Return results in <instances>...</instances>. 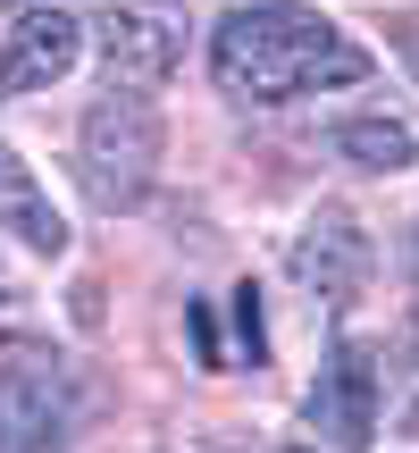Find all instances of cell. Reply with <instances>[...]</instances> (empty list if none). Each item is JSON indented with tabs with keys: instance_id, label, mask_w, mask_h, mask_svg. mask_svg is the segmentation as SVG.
<instances>
[{
	"instance_id": "cell-1",
	"label": "cell",
	"mask_w": 419,
	"mask_h": 453,
	"mask_svg": "<svg viewBox=\"0 0 419 453\" xmlns=\"http://www.w3.org/2000/svg\"><path fill=\"white\" fill-rule=\"evenodd\" d=\"M210 76L243 110H286L302 93H336V84L369 76V50L336 26V17L302 9V0H243L210 34Z\"/></svg>"
},
{
	"instance_id": "cell-2",
	"label": "cell",
	"mask_w": 419,
	"mask_h": 453,
	"mask_svg": "<svg viewBox=\"0 0 419 453\" xmlns=\"http://www.w3.org/2000/svg\"><path fill=\"white\" fill-rule=\"evenodd\" d=\"M76 177L101 211H143L151 177H160V110L151 93H101L76 127Z\"/></svg>"
},
{
	"instance_id": "cell-3",
	"label": "cell",
	"mask_w": 419,
	"mask_h": 453,
	"mask_svg": "<svg viewBox=\"0 0 419 453\" xmlns=\"http://www.w3.org/2000/svg\"><path fill=\"white\" fill-rule=\"evenodd\" d=\"M76 420V370L59 353H9L0 361V453H50Z\"/></svg>"
},
{
	"instance_id": "cell-4",
	"label": "cell",
	"mask_w": 419,
	"mask_h": 453,
	"mask_svg": "<svg viewBox=\"0 0 419 453\" xmlns=\"http://www.w3.org/2000/svg\"><path fill=\"white\" fill-rule=\"evenodd\" d=\"M101 67L118 93H160L185 67V9L177 0H118L101 17Z\"/></svg>"
},
{
	"instance_id": "cell-5",
	"label": "cell",
	"mask_w": 419,
	"mask_h": 453,
	"mask_svg": "<svg viewBox=\"0 0 419 453\" xmlns=\"http://www.w3.org/2000/svg\"><path fill=\"white\" fill-rule=\"evenodd\" d=\"M293 286L319 311H353L369 294V226L344 211V202H319L310 226L293 235Z\"/></svg>"
},
{
	"instance_id": "cell-6",
	"label": "cell",
	"mask_w": 419,
	"mask_h": 453,
	"mask_svg": "<svg viewBox=\"0 0 419 453\" xmlns=\"http://www.w3.org/2000/svg\"><path fill=\"white\" fill-rule=\"evenodd\" d=\"M310 428L336 453H361L377 437V353L369 344L344 336L336 353L319 361V378H310Z\"/></svg>"
},
{
	"instance_id": "cell-7",
	"label": "cell",
	"mask_w": 419,
	"mask_h": 453,
	"mask_svg": "<svg viewBox=\"0 0 419 453\" xmlns=\"http://www.w3.org/2000/svg\"><path fill=\"white\" fill-rule=\"evenodd\" d=\"M76 59H84V26H76V17H67V9H26L9 34H0V101L59 84Z\"/></svg>"
},
{
	"instance_id": "cell-8",
	"label": "cell",
	"mask_w": 419,
	"mask_h": 453,
	"mask_svg": "<svg viewBox=\"0 0 419 453\" xmlns=\"http://www.w3.org/2000/svg\"><path fill=\"white\" fill-rule=\"evenodd\" d=\"M0 226H9L26 252H67V219L50 211V194L34 185V168L0 143Z\"/></svg>"
},
{
	"instance_id": "cell-9",
	"label": "cell",
	"mask_w": 419,
	"mask_h": 453,
	"mask_svg": "<svg viewBox=\"0 0 419 453\" xmlns=\"http://www.w3.org/2000/svg\"><path fill=\"white\" fill-rule=\"evenodd\" d=\"M336 151L353 168H377V177H394V168L419 160V143H411L403 118H344V127H336Z\"/></svg>"
},
{
	"instance_id": "cell-10",
	"label": "cell",
	"mask_w": 419,
	"mask_h": 453,
	"mask_svg": "<svg viewBox=\"0 0 419 453\" xmlns=\"http://www.w3.org/2000/svg\"><path fill=\"white\" fill-rule=\"evenodd\" d=\"M26 311H34V303H26V286H17V269L0 260V344H9L17 327H26Z\"/></svg>"
},
{
	"instance_id": "cell-11",
	"label": "cell",
	"mask_w": 419,
	"mask_h": 453,
	"mask_svg": "<svg viewBox=\"0 0 419 453\" xmlns=\"http://www.w3.org/2000/svg\"><path fill=\"white\" fill-rule=\"evenodd\" d=\"M403 59H411V76H419V17L403 26Z\"/></svg>"
},
{
	"instance_id": "cell-12",
	"label": "cell",
	"mask_w": 419,
	"mask_h": 453,
	"mask_svg": "<svg viewBox=\"0 0 419 453\" xmlns=\"http://www.w3.org/2000/svg\"><path fill=\"white\" fill-rule=\"evenodd\" d=\"M293 453H310V445H293Z\"/></svg>"
}]
</instances>
